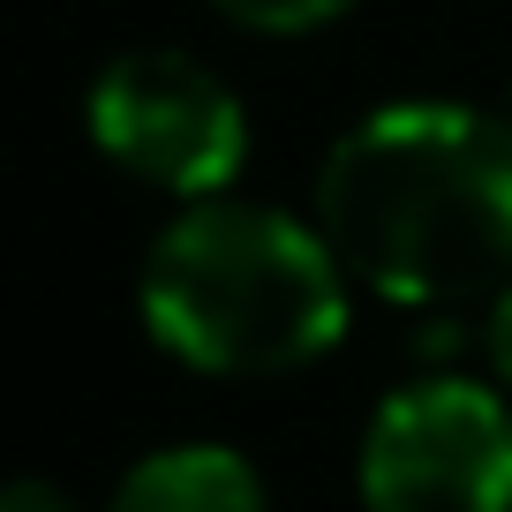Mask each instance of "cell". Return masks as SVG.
Wrapping results in <instances>:
<instances>
[{
    "instance_id": "obj_5",
    "label": "cell",
    "mask_w": 512,
    "mask_h": 512,
    "mask_svg": "<svg viewBox=\"0 0 512 512\" xmlns=\"http://www.w3.org/2000/svg\"><path fill=\"white\" fill-rule=\"evenodd\" d=\"M113 512H264V482L226 445H166L121 475Z\"/></svg>"
},
{
    "instance_id": "obj_6",
    "label": "cell",
    "mask_w": 512,
    "mask_h": 512,
    "mask_svg": "<svg viewBox=\"0 0 512 512\" xmlns=\"http://www.w3.org/2000/svg\"><path fill=\"white\" fill-rule=\"evenodd\" d=\"M226 23L241 31H264V38H294V31H324L332 16H347L354 0H211Z\"/></svg>"
},
{
    "instance_id": "obj_8",
    "label": "cell",
    "mask_w": 512,
    "mask_h": 512,
    "mask_svg": "<svg viewBox=\"0 0 512 512\" xmlns=\"http://www.w3.org/2000/svg\"><path fill=\"white\" fill-rule=\"evenodd\" d=\"M0 512H76V505H68L53 482H8V490H0Z\"/></svg>"
},
{
    "instance_id": "obj_2",
    "label": "cell",
    "mask_w": 512,
    "mask_h": 512,
    "mask_svg": "<svg viewBox=\"0 0 512 512\" xmlns=\"http://www.w3.org/2000/svg\"><path fill=\"white\" fill-rule=\"evenodd\" d=\"M144 324L211 377H279L317 362L347 324V264L317 226L272 204L204 196L144 256Z\"/></svg>"
},
{
    "instance_id": "obj_7",
    "label": "cell",
    "mask_w": 512,
    "mask_h": 512,
    "mask_svg": "<svg viewBox=\"0 0 512 512\" xmlns=\"http://www.w3.org/2000/svg\"><path fill=\"white\" fill-rule=\"evenodd\" d=\"M482 347H490V369L512 384V279L497 287V302H490V324H482Z\"/></svg>"
},
{
    "instance_id": "obj_4",
    "label": "cell",
    "mask_w": 512,
    "mask_h": 512,
    "mask_svg": "<svg viewBox=\"0 0 512 512\" xmlns=\"http://www.w3.org/2000/svg\"><path fill=\"white\" fill-rule=\"evenodd\" d=\"M91 144L121 174L204 204L241 174L249 121H241V98L204 61L144 46V53H121L91 83Z\"/></svg>"
},
{
    "instance_id": "obj_1",
    "label": "cell",
    "mask_w": 512,
    "mask_h": 512,
    "mask_svg": "<svg viewBox=\"0 0 512 512\" xmlns=\"http://www.w3.org/2000/svg\"><path fill=\"white\" fill-rule=\"evenodd\" d=\"M317 234L347 279L452 309L512 279V121L407 98L347 128L317 174Z\"/></svg>"
},
{
    "instance_id": "obj_3",
    "label": "cell",
    "mask_w": 512,
    "mask_h": 512,
    "mask_svg": "<svg viewBox=\"0 0 512 512\" xmlns=\"http://www.w3.org/2000/svg\"><path fill=\"white\" fill-rule=\"evenodd\" d=\"M369 512H512V407L475 377H422L362 437Z\"/></svg>"
}]
</instances>
